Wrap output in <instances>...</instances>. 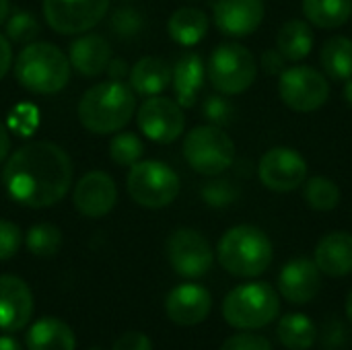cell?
Wrapping results in <instances>:
<instances>
[{"label": "cell", "mask_w": 352, "mask_h": 350, "mask_svg": "<svg viewBox=\"0 0 352 350\" xmlns=\"http://www.w3.org/2000/svg\"><path fill=\"white\" fill-rule=\"evenodd\" d=\"M258 175L272 192H293L307 179V161L295 149L274 146L262 157Z\"/></svg>", "instance_id": "13"}, {"label": "cell", "mask_w": 352, "mask_h": 350, "mask_svg": "<svg viewBox=\"0 0 352 350\" xmlns=\"http://www.w3.org/2000/svg\"><path fill=\"white\" fill-rule=\"evenodd\" d=\"M276 336L283 347L291 350L311 349L318 340V328L305 314H289L280 320Z\"/></svg>", "instance_id": "28"}, {"label": "cell", "mask_w": 352, "mask_h": 350, "mask_svg": "<svg viewBox=\"0 0 352 350\" xmlns=\"http://www.w3.org/2000/svg\"><path fill=\"white\" fill-rule=\"evenodd\" d=\"M314 262L322 274L332 278L346 276L352 272V235L344 231L328 233L316 248Z\"/></svg>", "instance_id": "20"}, {"label": "cell", "mask_w": 352, "mask_h": 350, "mask_svg": "<svg viewBox=\"0 0 352 350\" xmlns=\"http://www.w3.org/2000/svg\"><path fill=\"white\" fill-rule=\"evenodd\" d=\"M262 68L266 74H278L287 68V58L278 52V50H266L262 54V60H260Z\"/></svg>", "instance_id": "39"}, {"label": "cell", "mask_w": 352, "mask_h": 350, "mask_svg": "<svg viewBox=\"0 0 352 350\" xmlns=\"http://www.w3.org/2000/svg\"><path fill=\"white\" fill-rule=\"evenodd\" d=\"M111 350H153V342L142 332H124L116 338Z\"/></svg>", "instance_id": "38"}, {"label": "cell", "mask_w": 352, "mask_h": 350, "mask_svg": "<svg viewBox=\"0 0 352 350\" xmlns=\"http://www.w3.org/2000/svg\"><path fill=\"white\" fill-rule=\"evenodd\" d=\"M8 153H10V136L4 124L0 122V163L8 157Z\"/></svg>", "instance_id": "42"}, {"label": "cell", "mask_w": 352, "mask_h": 350, "mask_svg": "<svg viewBox=\"0 0 352 350\" xmlns=\"http://www.w3.org/2000/svg\"><path fill=\"white\" fill-rule=\"evenodd\" d=\"M109 10V0H43L45 23L62 35L93 29Z\"/></svg>", "instance_id": "11"}, {"label": "cell", "mask_w": 352, "mask_h": 350, "mask_svg": "<svg viewBox=\"0 0 352 350\" xmlns=\"http://www.w3.org/2000/svg\"><path fill=\"white\" fill-rule=\"evenodd\" d=\"M320 289H322V272L314 260L295 258L287 262L278 274L280 295L295 305L309 303L311 299L318 297Z\"/></svg>", "instance_id": "18"}, {"label": "cell", "mask_w": 352, "mask_h": 350, "mask_svg": "<svg viewBox=\"0 0 352 350\" xmlns=\"http://www.w3.org/2000/svg\"><path fill=\"white\" fill-rule=\"evenodd\" d=\"M262 0H217L212 19L217 29L227 37H248L264 21Z\"/></svg>", "instance_id": "17"}, {"label": "cell", "mask_w": 352, "mask_h": 350, "mask_svg": "<svg viewBox=\"0 0 352 350\" xmlns=\"http://www.w3.org/2000/svg\"><path fill=\"white\" fill-rule=\"evenodd\" d=\"M206 76L204 60L196 52H186L173 66V93L182 107H194Z\"/></svg>", "instance_id": "21"}, {"label": "cell", "mask_w": 352, "mask_h": 350, "mask_svg": "<svg viewBox=\"0 0 352 350\" xmlns=\"http://www.w3.org/2000/svg\"><path fill=\"white\" fill-rule=\"evenodd\" d=\"M68 60L70 68H74L82 76L93 78L107 70V64L111 60V45L103 35L87 33L70 43Z\"/></svg>", "instance_id": "19"}, {"label": "cell", "mask_w": 352, "mask_h": 350, "mask_svg": "<svg viewBox=\"0 0 352 350\" xmlns=\"http://www.w3.org/2000/svg\"><path fill=\"white\" fill-rule=\"evenodd\" d=\"M14 76L23 89L35 95H54L70 78V60L54 43L31 41L16 56Z\"/></svg>", "instance_id": "3"}, {"label": "cell", "mask_w": 352, "mask_h": 350, "mask_svg": "<svg viewBox=\"0 0 352 350\" xmlns=\"http://www.w3.org/2000/svg\"><path fill=\"white\" fill-rule=\"evenodd\" d=\"M6 194L27 208L58 204L72 184V161L68 153L47 140H35L14 151L4 169Z\"/></svg>", "instance_id": "1"}, {"label": "cell", "mask_w": 352, "mask_h": 350, "mask_svg": "<svg viewBox=\"0 0 352 350\" xmlns=\"http://www.w3.org/2000/svg\"><path fill=\"white\" fill-rule=\"evenodd\" d=\"M171 66L157 56L140 58L130 70V87L140 97H155L171 85Z\"/></svg>", "instance_id": "22"}, {"label": "cell", "mask_w": 352, "mask_h": 350, "mask_svg": "<svg viewBox=\"0 0 352 350\" xmlns=\"http://www.w3.org/2000/svg\"><path fill=\"white\" fill-rule=\"evenodd\" d=\"M144 19L134 6H120L109 17V29L120 39H132L142 31Z\"/></svg>", "instance_id": "34"}, {"label": "cell", "mask_w": 352, "mask_h": 350, "mask_svg": "<svg viewBox=\"0 0 352 350\" xmlns=\"http://www.w3.org/2000/svg\"><path fill=\"white\" fill-rule=\"evenodd\" d=\"M206 74L219 93L239 95L254 85L258 66L254 54L245 45L229 41L214 47L206 64Z\"/></svg>", "instance_id": "8"}, {"label": "cell", "mask_w": 352, "mask_h": 350, "mask_svg": "<svg viewBox=\"0 0 352 350\" xmlns=\"http://www.w3.org/2000/svg\"><path fill=\"white\" fill-rule=\"evenodd\" d=\"M184 157L196 173L214 177L233 165L235 142L219 126H196L184 138Z\"/></svg>", "instance_id": "6"}, {"label": "cell", "mask_w": 352, "mask_h": 350, "mask_svg": "<svg viewBox=\"0 0 352 350\" xmlns=\"http://www.w3.org/2000/svg\"><path fill=\"white\" fill-rule=\"evenodd\" d=\"M200 196H202V200L208 206H212V208H225V206L233 204L239 198V188L231 179L217 177L214 175V179H210V182H206L202 186Z\"/></svg>", "instance_id": "33"}, {"label": "cell", "mask_w": 352, "mask_h": 350, "mask_svg": "<svg viewBox=\"0 0 352 350\" xmlns=\"http://www.w3.org/2000/svg\"><path fill=\"white\" fill-rule=\"evenodd\" d=\"M25 344L29 350H76V338L66 322L41 318L27 330Z\"/></svg>", "instance_id": "23"}, {"label": "cell", "mask_w": 352, "mask_h": 350, "mask_svg": "<svg viewBox=\"0 0 352 350\" xmlns=\"http://www.w3.org/2000/svg\"><path fill=\"white\" fill-rule=\"evenodd\" d=\"M21 243H23L21 229L10 221L0 219V262L14 258L16 252L21 250Z\"/></svg>", "instance_id": "36"}, {"label": "cell", "mask_w": 352, "mask_h": 350, "mask_svg": "<svg viewBox=\"0 0 352 350\" xmlns=\"http://www.w3.org/2000/svg\"><path fill=\"white\" fill-rule=\"evenodd\" d=\"M221 350H272V344L268 342V338L260 336V334H235L231 338H227L223 342Z\"/></svg>", "instance_id": "37"}, {"label": "cell", "mask_w": 352, "mask_h": 350, "mask_svg": "<svg viewBox=\"0 0 352 350\" xmlns=\"http://www.w3.org/2000/svg\"><path fill=\"white\" fill-rule=\"evenodd\" d=\"M41 33L37 17L29 10H16L6 19V37L14 43H31Z\"/></svg>", "instance_id": "32"}, {"label": "cell", "mask_w": 352, "mask_h": 350, "mask_svg": "<svg viewBox=\"0 0 352 350\" xmlns=\"http://www.w3.org/2000/svg\"><path fill=\"white\" fill-rule=\"evenodd\" d=\"M340 188L330 179V177H311L305 179V190H303V198L305 202L320 212H330L340 204Z\"/></svg>", "instance_id": "29"}, {"label": "cell", "mask_w": 352, "mask_h": 350, "mask_svg": "<svg viewBox=\"0 0 352 350\" xmlns=\"http://www.w3.org/2000/svg\"><path fill=\"white\" fill-rule=\"evenodd\" d=\"M12 64V47L6 35H0V78L8 72Z\"/></svg>", "instance_id": "40"}, {"label": "cell", "mask_w": 352, "mask_h": 350, "mask_svg": "<svg viewBox=\"0 0 352 350\" xmlns=\"http://www.w3.org/2000/svg\"><path fill=\"white\" fill-rule=\"evenodd\" d=\"M167 260L171 268L184 278L204 276L214 262L212 248L208 239L194 229H177L167 237L165 245Z\"/></svg>", "instance_id": "10"}, {"label": "cell", "mask_w": 352, "mask_h": 350, "mask_svg": "<svg viewBox=\"0 0 352 350\" xmlns=\"http://www.w3.org/2000/svg\"><path fill=\"white\" fill-rule=\"evenodd\" d=\"M177 173L161 161H138L126 175L128 196L144 208H165L179 194Z\"/></svg>", "instance_id": "7"}, {"label": "cell", "mask_w": 352, "mask_h": 350, "mask_svg": "<svg viewBox=\"0 0 352 350\" xmlns=\"http://www.w3.org/2000/svg\"><path fill=\"white\" fill-rule=\"evenodd\" d=\"M25 245L37 258H52L62 248V231L52 223L33 225L25 235Z\"/></svg>", "instance_id": "30"}, {"label": "cell", "mask_w": 352, "mask_h": 350, "mask_svg": "<svg viewBox=\"0 0 352 350\" xmlns=\"http://www.w3.org/2000/svg\"><path fill=\"white\" fill-rule=\"evenodd\" d=\"M72 202L87 219L107 217L118 204V186L105 171H89L76 182Z\"/></svg>", "instance_id": "14"}, {"label": "cell", "mask_w": 352, "mask_h": 350, "mask_svg": "<svg viewBox=\"0 0 352 350\" xmlns=\"http://www.w3.org/2000/svg\"><path fill=\"white\" fill-rule=\"evenodd\" d=\"M144 155V144L134 132H120L109 140V159L120 167H132Z\"/></svg>", "instance_id": "31"}, {"label": "cell", "mask_w": 352, "mask_h": 350, "mask_svg": "<svg viewBox=\"0 0 352 350\" xmlns=\"http://www.w3.org/2000/svg\"><path fill=\"white\" fill-rule=\"evenodd\" d=\"M233 113H235V109L223 93L221 95H208L202 103V116L212 126H219V128L229 126L233 122Z\"/></svg>", "instance_id": "35"}, {"label": "cell", "mask_w": 352, "mask_h": 350, "mask_svg": "<svg viewBox=\"0 0 352 350\" xmlns=\"http://www.w3.org/2000/svg\"><path fill=\"white\" fill-rule=\"evenodd\" d=\"M167 31L175 43H179L184 47H192L204 39V35L208 31V17L200 8L182 6L169 17Z\"/></svg>", "instance_id": "24"}, {"label": "cell", "mask_w": 352, "mask_h": 350, "mask_svg": "<svg viewBox=\"0 0 352 350\" xmlns=\"http://www.w3.org/2000/svg\"><path fill=\"white\" fill-rule=\"evenodd\" d=\"M320 64L326 76L332 80H349L352 78V39L334 35L326 39L320 52Z\"/></svg>", "instance_id": "26"}, {"label": "cell", "mask_w": 352, "mask_h": 350, "mask_svg": "<svg viewBox=\"0 0 352 350\" xmlns=\"http://www.w3.org/2000/svg\"><path fill=\"white\" fill-rule=\"evenodd\" d=\"M276 50L291 62H299L314 50V31L301 19L287 21L276 35Z\"/></svg>", "instance_id": "25"}, {"label": "cell", "mask_w": 352, "mask_h": 350, "mask_svg": "<svg viewBox=\"0 0 352 350\" xmlns=\"http://www.w3.org/2000/svg\"><path fill=\"white\" fill-rule=\"evenodd\" d=\"M217 258L229 274L254 278L268 270L274 258V250L272 241L262 229L252 225H237L221 237L217 245Z\"/></svg>", "instance_id": "4"}, {"label": "cell", "mask_w": 352, "mask_h": 350, "mask_svg": "<svg viewBox=\"0 0 352 350\" xmlns=\"http://www.w3.org/2000/svg\"><path fill=\"white\" fill-rule=\"evenodd\" d=\"M278 93L287 107L307 113L320 109L328 101L330 83L311 66H291L280 72Z\"/></svg>", "instance_id": "9"}, {"label": "cell", "mask_w": 352, "mask_h": 350, "mask_svg": "<svg viewBox=\"0 0 352 350\" xmlns=\"http://www.w3.org/2000/svg\"><path fill=\"white\" fill-rule=\"evenodd\" d=\"M212 307L210 293L196 283H184L169 291L165 299V314L167 318L184 328H192L202 324Z\"/></svg>", "instance_id": "16"}, {"label": "cell", "mask_w": 352, "mask_h": 350, "mask_svg": "<svg viewBox=\"0 0 352 350\" xmlns=\"http://www.w3.org/2000/svg\"><path fill=\"white\" fill-rule=\"evenodd\" d=\"M303 12L320 29H338L352 17V0H303Z\"/></svg>", "instance_id": "27"}, {"label": "cell", "mask_w": 352, "mask_h": 350, "mask_svg": "<svg viewBox=\"0 0 352 350\" xmlns=\"http://www.w3.org/2000/svg\"><path fill=\"white\" fill-rule=\"evenodd\" d=\"M342 95H344V101H346V105H349V107H352V78H349V80H346Z\"/></svg>", "instance_id": "45"}, {"label": "cell", "mask_w": 352, "mask_h": 350, "mask_svg": "<svg viewBox=\"0 0 352 350\" xmlns=\"http://www.w3.org/2000/svg\"><path fill=\"white\" fill-rule=\"evenodd\" d=\"M346 318H349V322L352 324V289L351 293H349V297H346Z\"/></svg>", "instance_id": "46"}, {"label": "cell", "mask_w": 352, "mask_h": 350, "mask_svg": "<svg viewBox=\"0 0 352 350\" xmlns=\"http://www.w3.org/2000/svg\"><path fill=\"white\" fill-rule=\"evenodd\" d=\"M136 122L140 132L157 142V144H171L175 142L186 128V118L182 105L167 97H146L136 111Z\"/></svg>", "instance_id": "12"}, {"label": "cell", "mask_w": 352, "mask_h": 350, "mask_svg": "<svg viewBox=\"0 0 352 350\" xmlns=\"http://www.w3.org/2000/svg\"><path fill=\"white\" fill-rule=\"evenodd\" d=\"M280 311V299L268 283H248L235 287L223 301V318L239 330L268 326Z\"/></svg>", "instance_id": "5"}, {"label": "cell", "mask_w": 352, "mask_h": 350, "mask_svg": "<svg viewBox=\"0 0 352 350\" xmlns=\"http://www.w3.org/2000/svg\"><path fill=\"white\" fill-rule=\"evenodd\" d=\"M136 111L132 87L124 80H103L85 91L76 113L82 128L93 134H111L122 130Z\"/></svg>", "instance_id": "2"}, {"label": "cell", "mask_w": 352, "mask_h": 350, "mask_svg": "<svg viewBox=\"0 0 352 350\" xmlns=\"http://www.w3.org/2000/svg\"><path fill=\"white\" fill-rule=\"evenodd\" d=\"M107 74H109V78H113V80H122L126 74H130L126 60H122V58L109 60V64H107Z\"/></svg>", "instance_id": "41"}, {"label": "cell", "mask_w": 352, "mask_h": 350, "mask_svg": "<svg viewBox=\"0 0 352 350\" xmlns=\"http://www.w3.org/2000/svg\"><path fill=\"white\" fill-rule=\"evenodd\" d=\"M0 350H23L21 342L12 336H0Z\"/></svg>", "instance_id": "43"}, {"label": "cell", "mask_w": 352, "mask_h": 350, "mask_svg": "<svg viewBox=\"0 0 352 350\" xmlns=\"http://www.w3.org/2000/svg\"><path fill=\"white\" fill-rule=\"evenodd\" d=\"M10 14V2L8 0H0V23H4Z\"/></svg>", "instance_id": "44"}, {"label": "cell", "mask_w": 352, "mask_h": 350, "mask_svg": "<svg viewBox=\"0 0 352 350\" xmlns=\"http://www.w3.org/2000/svg\"><path fill=\"white\" fill-rule=\"evenodd\" d=\"M35 301L27 283L14 274H0V330L14 334L27 328Z\"/></svg>", "instance_id": "15"}]
</instances>
